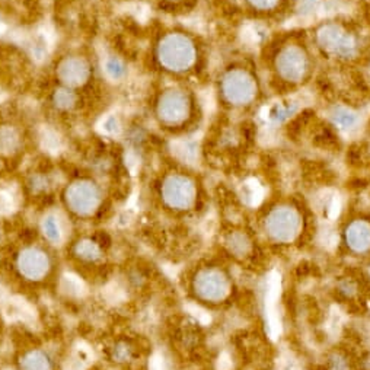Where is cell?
Listing matches in <instances>:
<instances>
[{
	"instance_id": "obj_1",
	"label": "cell",
	"mask_w": 370,
	"mask_h": 370,
	"mask_svg": "<svg viewBox=\"0 0 370 370\" xmlns=\"http://www.w3.org/2000/svg\"><path fill=\"white\" fill-rule=\"evenodd\" d=\"M257 61L268 95L289 98L309 88L319 70V58L307 28H283L259 45Z\"/></svg>"
},
{
	"instance_id": "obj_2",
	"label": "cell",
	"mask_w": 370,
	"mask_h": 370,
	"mask_svg": "<svg viewBox=\"0 0 370 370\" xmlns=\"http://www.w3.org/2000/svg\"><path fill=\"white\" fill-rule=\"evenodd\" d=\"M150 65L168 82L191 83L210 66V49L206 40L185 26H168L155 35L149 51Z\"/></svg>"
},
{
	"instance_id": "obj_3",
	"label": "cell",
	"mask_w": 370,
	"mask_h": 370,
	"mask_svg": "<svg viewBox=\"0 0 370 370\" xmlns=\"http://www.w3.org/2000/svg\"><path fill=\"white\" fill-rule=\"evenodd\" d=\"M213 90L218 106L234 117L255 114L270 97L257 56L246 53L225 61L216 72Z\"/></svg>"
},
{
	"instance_id": "obj_4",
	"label": "cell",
	"mask_w": 370,
	"mask_h": 370,
	"mask_svg": "<svg viewBox=\"0 0 370 370\" xmlns=\"http://www.w3.org/2000/svg\"><path fill=\"white\" fill-rule=\"evenodd\" d=\"M307 31L319 63L347 72L370 66V42L362 21L350 17H330Z\"/></svg>"
},
{
	"instance_id": "obj_5",
	"label": "cell",
	"mask_w": 370,
	"mask_h": 370,
	"mask_svg": "<svg viewBox=\"0 0 370 370\" xmlns=\"http://www.w3.org/2000/svg\"><path fill=\"white\" fill-rule=\"evenodd\" d=\"M155 126L168 136L187 137L204 122V105L191 83L166 82L152 98Z\"/></svg>"
},
{
	"instance_id": "obj_6",
	"label": "cell",
	"mask_w": 370,
	"mask_h": 370,
	"mask_svg": "<svg viewBox=\"0 0 370 370\" xmlns=\"http://www.w3.org/2000/svg\"><path fill=\"white\" fill-rule=\"evenodd\" d=\"M309 222V207L295 195L274 197L259 214V227L267 242L282 246L299 243Z\"/></svg>"
},
{
	"instance_id": "obj_7",
	"label": "cell",
	"mask_w": 370,
	"mask_h": 370,
	"mask_svg": "<svg viewBox=\"0 0 370 370\" xmlns=\"http://www.w3.org/2000/svg\"><path fill=\"white\" fill-rule=\"evenodd\" d=\"M202 182L187 171H169L159 181L161 202L175 213L194 211L202 203Z\"/></svg>"
},
{
	"instance_id": "obj_8",
	"label": "cell",
	"mask_w": 370,
	"mask_h": 370,
	"mask_svg": "<svg viewBox=\"0 0 370 370\" xmlns=\"http://www.w3.org/2000/svg\"><path fill=\"white\" fill-rule=\"evenodd\" d=\"M246 19L255 24L279 25L291 18L299 0H238Z\"/></svg>"
},
{
	"instance_id": "obj_9",
	"label": "cell",
	"mask_w": 370,
	"mask_h": 370,
	"mask_svg": "<svg viewBox=\"0 0 370 370\" xmlns=\"http://www.w3.org/2000/svg\"><path fill=\"white\" fill-rule=\"evenodd\" d=\"M341 243L353 257H370V213L350 214L341 227Z\"/></svg>"
},
{
	"instance_id": "obj_10",
	"label": "cell",
	"mask_w": 370,
	"mask_h": 370,
	"mask_svg": "<svg viewBox=\"0 0 370 370\" xmlns=\"http://www.w3.org/2000/svg\"><path fill=\"white\" fill-rule=\"evenodd\" d=\"M195 289L200 298L210 303L226 302L232 295L234 283L230 275L220 267H209L198 273Z\"/></svg>"
},
{
	"instance_id": "obj_11",
	"label": "cell",
	"mask_w": 370,
	"mask_h": 370,
	"mask_svg": "<svg viewBox=\"0 0 370 370\" xmlns=\"http://www.w3.org/2000/svg\"><path fill=\"white\" fill-rule=\"evenodd\" d=\"M92 73H94V70H92L90 61L86 57L78 54L61 58L56 70L60 86H66L76 90L89 83Z\"/></svg>"
},
{
	"instance_id": "obj_12",
	"label": "cell",
	"mask_w": 370,
	"mask_h": 370,
	"mask_svg": "<svg viewBox=\"0 0 370 370\" xmlns=\"http://www.w3.org/2000/svg\"><path fill=\"white\" fill-rule=\"evenodd\" d=\"M225 243L227 246L229 252L236 259L246 261L252 258V255L255 254V239L252 234L245 229L230 230V232L226 235Z\"/></svg>"
},
{
	"instance_id": "obj_13",
	"label": "cell",
	"mask_w": 370,
	"mask_h": 370,
	"mask_svg": "<svg viewBox=\"0 0 370 370\" xmlns=\"http://www.w3.org/2000/svg\"><path fill=\"white\" fill-rule=\"evenodd\" d=\"M51 102L56 110L61 113H70L74 110L76 106H78V102H79L78 90L66 88V86H60L57 90L53 92Z\"/></svg>"
},
{
	"instance_id": "obj_14",
	"label": "cell",
	"mask_w": 370,
	"mask_h": 370,
	"mask_svg": "<svg viewBox=\"0 0 370 370\" xmlns=\"http://www.w3.org/2000/svg\"><path fill=\"white\" fill-rule=\"evenodd\" d=\"M102 67L106 78L113 82H122L129 78V66L122 58L110 54L102 61Z\"/></svg>"
},
{
	"instance_id": "obj_15",
	"label": "cell",
	"mask_w": 370,
	"mask_h": 370,
	"mask_svg": "<svg viewBox=\"0 0 370 370\" xmlns=\"http://www.w3.org/2000/svg\"><path fill=\"white\" fill-rule=\"evenodd\" d=\"M161 12H165L172 17H182L194 12L198 6V0H153Z\"/></svg>"
},
{
	"instance_id": "obj_16",
	"label": "cell",
	"mask_w": 370,
	"mask_h": 370,
	"mask_svg": "<svg viewBox=\"0 0 370 370\" xmlns=\"http://www.w3.org/2000/svg\"><path fill=\"white\" fill-rule=\"evenodd\" d=\"M21 133L17 127L5 124L0 126V153H13L17 152L21 145Z\"/></svg>"
},
{
	"instance_id": "obj_17",
	"label": "cell",
	"mask_w": 370,
	"mask_h": 370,
	"mask_svg": "<svg viewBox=\"0 0 370 370\" xmlns=\"http://www.w3.org/2000/svg\"><path fill=\"white\" fill-rule=\"evenodd\" d=\"M102 131L106 134H111V136L118 134L121 131V122H120L118 117L114 114L105 117L102 121Z\"/></svg>"
},
{
	"instance_id": "obj_18",
	"label": "cell",
	"mask_w": 370,
	"mask_h": 370,
	"mask_svg": "<svg viewBox=\"0 0 370 370\" xmlns=\"http://www.w3.org/2000/svg\"><path fill=\"white\" fill-rule=\"evenodd\" d=\"M362 24H363V26H364V31H366L367 40H369V42H370V3H369V5L366 6V9H364Z\"/></svg>"
}]
</instances>
